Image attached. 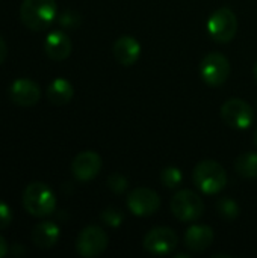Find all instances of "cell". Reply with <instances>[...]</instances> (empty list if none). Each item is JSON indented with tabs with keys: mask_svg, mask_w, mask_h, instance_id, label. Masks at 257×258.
<instances>
[{
	"mask_svg": "<svg viewBox=\"0 0 257 258\" xmlns=\"http://www.w3.org/2000/svg\"><path fill=\"white\" fill-rule=\"evenodd\" d=\"M55 0H23L20 6V18L23 24L32 30L47 29L56 17Z\"/></svg>",
	"mask_w": 257,
	"mask_h": 258,
	"instance_id": "1",
	"label": "cell"
},
{
	"mask_svg": "<svg viewBox=\"0 0 257 258\" xmlns=\"http://www.w3.org/2000/svg\"><path fill=\"white\" fill-rule=\"evenodd\" d=\"M23 206L26 212L35 218H44L53 213L56 197L44 183H30L23 192Z\"/></svg>",
	"mask_w": 257,
	"mask_h": 258,
	"instance_id": "2",
	"label": "cell"
},
{
	"mask_svg": "<svg viewBox=\"0 0 257 258\" xmlns=\"http://www.w3.org/2000/svg\"><path fill=\"white\" fill-rule=\"evenodd\" d=\"M194 181L203 194L215 195L226 187L227 172L215 160H201L194 169Z\"/></svg>",
	"mask_w": 257,
	"mask_h": 258,
	"instance_id": "3",
	"label": "cell"
},
{
	"mask_svg": "<svg viewBox=\"0 0 257 258\" xmlns=\"http://www.w3.org/2000/svg\"><path fill=\"white\" fill-rule=\"evenodd\" d=\"M171 212L182 222H195L204 213V201L192 190H180L171 198Z\"/></svg>",
	"mask_w": 257,
	"mask_h": 258,
	"instance_id": "4",
	"label": "cell"
},
{
	"mask_svg": "<svg viewBox=\"0 0 257 258\" xmlns=\"http://www.w3.org/2000/svg\"><path fill=\"white\" fill-rule=\"evenodd\" d=\"M208 32L217 42H230L238 32V18L229 8L217 9L208 20Z\"/></svg>",
	"mask_w": 257,
	"mask_h": 258,
	"instance_id": "5",
	"label": "cell"
},
{
	"mask_svg": "<svg viewBox=\"0 0 257 258\" xmlns=\"http://www.w3.org/2000/svg\"><path fill=\"white\" fill-rule=\"evenodd\" d=\"M230 71H232V68H230L229 59L224 54L217 53V51L206 54L201 60V65H200L201 79L209 86L223 85L229 79Z\"/></svg>",
	"mask_w": 257,
	"mask_h": 258,
	"instance_id": "6",
	"label": "cell"
},
{
	"mask_svg": "<svg viewBox=\"0 0 257 258\" xmlns=\"http://www.w3.org/2000/svg\"><path fill=\"white\" fill-rule=\"evenodd\" d=\"M221 118L227 125L244 130L254 122V109L242 98H230L221 107Z\"/></svg>",
	"mask_w": 257,
	"mask_h": 258,
	"instance_id": "7",
	"label": "cell"
},
{
	"mask_svg": "<svg viewBox=\"0 0 257 258\" xmlns=\"http://www.w3.org/2000/svg\"><path fill=\"white\" fill-rule=\"evenodd\" d=\"M108 234L100 227H86L80 231L76 240V251L79 255L86 258L98 257L108 248Z\"/></svg>",
	"mask_w": 257,
	"mask_h": 258,
	"instance_id": "8",
	"label": "cell"
},
{
	"mask_svg": "<svg viewBox=\"0 0 257 258\" xmlns=\"http://www.w3.org/2000/svg\"><path fill=\"white\" fill-rule=\"evenodd\" d=\"M179 243L176 231L167 227L153 228L144 237V249L153 255H168L171 254Z\"/></svg>",
	"mask_w": 257,
	"mask_h": 258,
	"instance_id": "9",
	"label": "cell"
},
{
	"mask_svg": "<svg viewBox=\"0 0 257 258\" xmlns=\"http://www.w3.org/2000/svg\"><path fill=\"white\" fill-rule=\"evenodd\" d=\"M159 206H161L159 195L148 187H138L133 192H130L127 198V207L136 216L155 215L159 210Z\"/></svg>",
	"mask_w": 257,
	"mask_h": 258,
	"instance_id": "10",
	"label": "cell"
},
{
	"mask_svg": "<svg viewBox=\"0 0 257 258\" xmlns=\"http://www.w3.org/2000/svg\"><path fill=\"white\" fill-rule=\"evenodd\" d=\"M101 169V157L95 151L79 153L71 163V172L79 181H89L98 175Z\"/></svg>",
	"mask_w": 257,
	"mask_h": 258,
	"instance_id": "11",
	"label": "cell"
},
{
	"mask_svg": "<svg viewBox=\"0 0 257 258\" xmlns=\"http://www.w3.org/2000/svg\"><path fill=\"white\" fill-rule=\"evenodd\" d=\"M9 97L14 104L30 107L35 106L41 98V89L38 83L29 79H18L9 88Z\"/></svg>",
	"mask_w": 257,
	"mask_h": 258,
	"instance_id": "12",
	"label": "cell"
},
{
	"mask_svg": "<svg viewBox=\"0 0 257 258\" xmlns=\"http://www.w3.org/2000/svg\"><path fill=\"white\" fill-rule=\"evenodd\" d=\"M112 53L120 65L130 67L139 59L141 45L133 36H121L114 42Z\"/></svg>",
	"mask_w": 257,
	"mask_h": 258,
	"instance_id": "13",
	"label": "cell"
},
{
	"mask_svg": "<svg viewBox=\"0 0 257 258\" xmlns=\"http://www.w3.org/2000/svg\"><path fill=\"white\" fill-rule=\"evenodd\" d=\"M214 242V231L206 225H192L185 234V245L191 252H204Z\"/></svg>",
	"mask_w": 257,
	"mask_h": 258,
	"instance_id": "14",
	"label": "cell"
},
{
	"mask_svg": "<svg viewBox=\"0 0 257 258\" xmlns=\"http://www.w3.org/2000/svg\"><path fill=\"white\" fill-rule=\"evenodd\" d=\"M44 50L52 60H64L71 53V41L62 30H53L45 38Z\"/></svg>",
	"mask_w": 257,
	"mask_h": 258,
	"instance_id": "15",
	"label": "cell"
},
{
	"mask_svg": "<svg viewBox=\"0 0 257 258\" xmlns=\"http://www.w3.org/2000/svg\"><path fill=\"white\" fill-rule=\"evenodd\" d=\"M59 227L52 222V221H45L38 224L33 231H32V242L36 248L39 249H50L56 245L58 239H59Z\"/></svg>",
	"mask_w": 257,
	"mask_h": 258,
	"instance_id": "16",
	"label": "cell"
},
{
	"mask_svg": "<svg viewBox=\"0 0 257 258\" xmlns=\"http://www.w3.org/2000/svg\"><path fill=\"white\" fill-rule=\"evenodd\" d=\"M73 94H74L73 85L65 79H55L47 88V97L56 106H64L70 103Z\"/></svg>",
	"mask_w": 257,
	"mask_h": 258,
	"instance_id": "17",
	"label": "cell"
},
{
	"mask_svg": "<svg viewBox=\"0 0 257 258\" xmlns=\"http://www.w3.org/2000/svg\"><path fill=\"white\" fill-rule=\"evenodd\" d=\"M236 172L244 178H257V153H244L235 162Z\"/></svg>",
	"mask_w": 257,
	"mask_h": 258,
	"instance_id": "18",
	"label": "cell"
},
{
	"mask_svg": "<svg viewBox=\"0 0 257 258\" xmlns=\"http://www.w3.org/2000/svg\"><path fill=\"white\" fill-rule=\"evenodd\" d=\"M183 180V175L180 172L179 168H174V166H170V168H165L162 172H161V181L165 187L168 189H174L177 187Z\"/></svg>",
	"mask_w": 257,
	"mask_h": 258,
	"instance_id": "19",
	"label": "cell"
},
{
	"mask_svg": "<svg viewBox=\"0 0 257 258\" xmlns=\"http://www.w3.org/2000/svg\"><path fill=\"white\" fill-rule=\"evenodd\" d=\"M217 209H218V213L224 218V219H235L238 215H239V207L238 204L230 200V198H223L218 201L217 204Z\"/></svg>",
	"mask_w": 257,
	"mask_h": 258,
	"instance_id": "20",
	"label": "cell"
},
{
	"mask_svg": "<svg viewBox=\"0 0 257 258\" xmlns=\"http://www.w3.org/2000/svg\"><path fill=\"white\" fill-rule=\"evenodd\" d=\"M100 218H101V221H103L106 225L114 227V228L120 227V225L123 224V221H124V215H123V213L120 212V209H117V207H108V209H105V210L101 212Z\"/></svg>",
	"mask_w": 257,
	"mask_h": 258,
	"instance_id": "21",
	"label": "cell"
},
{
	"mask_svg": "<svg viewBox=\"0 0 257 258\" xmlns=\"http://www.w3.org/2000/svg\"><path fill=\"white\" fill-rule=\"evenodd\" d=\"M108 186H109V189H111L112 192H115V194H123V192L127 189L129 181H127V178H126L124 175L115 172V174H112V175L108 178Z\"/></svg>",
	"mask_w": 257,
	"mask_h": 258,
	"instance_id": "22",
	"label": "cell"
},
{
	"mask_svg": "<svg viewBox=\"0 0 257 258\" xmlns=\"http://www.w3.org/2000/svg\"><path fill=\"white\" fill-rule=\"evenodd\" d=\"M59 23H61L64 27L74 29V27H77V26H79V23H80V17H79L76 12H73V11H67V12H64V14L61 15Z\"/></svg>",
	"mask_w": 257,
	"mask_h": 258,
	"instance_id": "23",
	"label": "cell"
},
{
	"mask_svg": "<svg viewBox=\"0 0 257 258\" xmlns=\"http://www.w3.org/2000/svg\"><path fill=\"white\" fill-rule=\"evenodd\" d=\"M11 221H12V213H11L9 206L0 201V230H5L6 227H9Z\"/></svg>",
	"mask_w": 257,
	"mask_h": 258,
	"instance_id": "24",
	"label": "cell"
},
{
	"mask_svg": "<svg viewBox=\"0 0 257 258\" xmlns=\"http://www.w3.org/2000/svg\"><path fill=\"white\" fill-rule=\"evenodd\" d=\"M6 54H8V47H6V44H5L3 38L0 36V65L5 62V59H6Z\"/></svg>",
	"mask_w": 257,
	"mask_h": 258,
	"instance_id": "25",
	"label": "cell"
},
{
	"mask_svg": "<svg viewBox=\"0 0 257 258\" xmlns=\"http://www.w3.org/2000/svg\"><path fill=\"white\" fill-rule=\"evenodd\" d=\"M8 254V243H6V240L0 236V258L5 257Z\"/></svg>",
	"mask_w": 257,
	"mask_h": 258,
	"instance_id": "26",
	"label": "cell"
},
{
	"mask_svg": "<svg viewBox=\"0 0 257 258\" xmlns=\"http://www.w3.org/2000/svg\"><path fill=\"white\" fill-rule=\"evenodd\" d=\"M253 73H254V77H256V80H257V62H256V65H254V70H253Z\"/></svg>",
	"mask_w": 257,
	"mask_h": 258,
	"instance_id": "27",
	"label": "cell"
},
{
	"mask_svg": "<svg viewBox=\"0 0 257 258\" xmlns=\"http://www.w3.org/2000/svg\"><path fill=\"white\" fill-rule=\"evenodd\" d=\"M254 144H256V147H257V130H256V133H254Z\"/></svg>",
	"mask_w": 257,
	"mask_h": 258,
	"instance_id": "28",
	"label": "cell"
}]
</instances>
